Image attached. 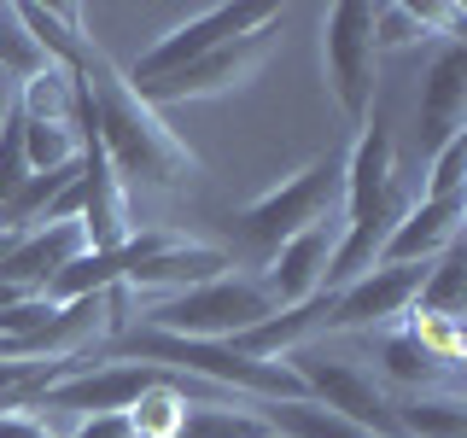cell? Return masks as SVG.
Here are the masks:
<instances>
[{"label":"cell","mask_w":467,"mask_h":438,"mask_svg":"<svg viewBox=\"0 0 467 438\" xmlns=\"http://www.w3.org/2000/svg\"><path fill=\"white\" fill-rule=\"evenodd\" d=\"M0 438H58V433H47V421L29 409H12V415H0Z\"/></svg>","instance_id":"d4e9b609"},{"label":"cell","mask_w":467,"mask_h":438,"mask_svg":"<svg viewBox=\"0 0 467 438\" xmlns=\"http://www.w3.org/2000/svg\"><path fill=\"white\" fill-rule=\"evenodd\" d=\"M77 82L88 94V111H94V146L106 152L111 175L123 187H187L199 182V158L187 152V141L164 123V111L146 106V99L129 88L123 65H111V53L88 36V47L77 65Z\"/></svg>","instance_id":"6da1fadb"},{"label":"cell","mask_w":467,"mask_h":438,"mask_svg":"<svg viewBox=\"0 0 467 438\" xmlns=\"http://www.w3.org/2000/svg\"><path fill=\"white\" fill-rule=\"evenodd\" d=\"M462 170H467V129L456 141H444L438 152L427 158V182H420L415 199H450V193H467L462 187Z\"/></svg>","instance_id":"ffe728a7"},{"label":"cell","mask_w":467,"mask_h":438,"mask_svg":"<svg viewBox=\"0 0 467 438\" xmlns=\"http://www.w3.org/2000/svg\"><path fill=\"white\" fill-rule=\"evenodd\" d=\"M374 357H379V374H386L398 391H456V369L438 362L432 350L403 328V321L374 339Z\"/></svg>","instance_id":"9a60e30c"},{"label":"cell","mask_w":467,"mask_h":438,"mask_svg":"<svg viewBox=\"0 0 467 438\" xmlns=\"http://www.w3.org/2000/svg\"><path fill=\"white\" fill-rule=\"evenodd\" d=\"M70 438H135V427H129V415H82Z\"/></svg>","instance_id":"cb8c5ba5"},{"label":"cell","mask_w":467,"mask_h":438,"mask_svg":"<svg viewBox=\"0 0 467 438\" xmlns=\"http://www.w3.org/2000/svg\"><path fill=\"white\" fill-rule=\"evenodd\" d=\"M18 240H24V234H6V228H0V263L12 257V245H18Z\"/></svg>","instance_id":"484cf974"},{"label":"cell","mask_w":467,"mask_h":438,"mask_svg":"<svg viewBox=\"0 0 467 438\" xmlns=\"http://www.w3.org/2000/svg\"><path fill=\"white\" fill-rule=\"evenodd\" d=\"M82 252H88L82 223H41V228H29L24 240L12 245V257L0 263V281L18 287L24 298H41V287H47L70 257H82Z\"/></svg>","instance_id":"5bb4252c"},{"label":"cell","mask_w":467,"mask_h":438,"mask_svg":"<svg viewBox=\"0 0 467 438\" xmlns=\"http://www.w3.org/2000/svg\"><path fill=\"white\" fill-rule=\"evenodd\" d=\"M427 263H374L368 275H357L350 287L327 292V316H321V339L333 333H386L398 328L415 304Z\"/></svg>","instance_id":"52a82bcc"},{"label":"cell","mask_w":467,"mask_h":438,"mask_svg":"<svg viewBox=\"0 0 467 438\" xmlns=\"http://www.w3.org/2000/svg\"><path fill=\"white\" fill-rule=\"evenodd\" d=\"M275 362H286L292 374H298L304 398H316L321 409H333V415H345L350 427L374 433V438H403L398 427V409H391V391L374 380V369H362L350 350H339L333 339H304L281 350Z\"/></svg>","instance_id":"3957f363"},{"label":"cell","mask_w":467,"mask_h":438,"mask_svg":"<svg viewBox=\"0 0 467 438\" xmlns=\"http://www.w3.org/2000/svg\"><path fill=\"white\" fill-rule=\"evenodd\" d=\"M462 292H467V257H462V245H450L444 257L427 263V281H420L409 316H450V321H462Z\"/></svg>","instance_id":"ac0fdd59"},{"label":"cell","mask_w":467,"mask_h":438,"mask_svg":"<svg viewBox=\"0 0 467 438\" xmlns=\"http://www.w3.org/2000/svg\"><path fill=\"white\" fill-rule=\"evenodd\" d=\"M29 175V158H24V129H18V111L6 106V117H0V211H6V199L24 187Z\"/></svg>","instance_id":"603a6c76"},{"label":"cell","mask_w":467,"mask_h":438,"mask_svg":"<svg viewBox=\"0 0 467 438\" xmlns=\"http://www.w3.org/2000/svg\"><path fill=\"white\" fill-rule=\"evenodd\" d=\"M432 29L420 24V12L409 6V0H379L374 6V41L379 47H415V41H427Z\"/></svg>","instance_id":"7402d4cb"},{"label":"cell","mask_w":467,"mask_h":438,"mask_svg":"<svg viewBox=\"0 0 467 438\" xmlns=\"http://www.w3.org/2000/svg\"><path fill=\"white\" fill-rule=\"evenodd\" d=\"M275 316V298L269 287L257 281V275H216V281L204 287H187L175 292V298H152L135 321L158 333H182V339H211V345H228L240 339V333L263 328V321Z\"/></svg>","instance_id":"277c9868"},{"label":"cell","mask_w":467,"mask_h":438,"mask_svg":"<svg viewBox=\"0 0 467 438\" xmlns=\"http://www.w3.org/2000/svg\"><path fill=\"white\" fill-rule=\"evenodd\" d=\"M462 129H467V41L444 36V47L432 53L427 77H420V158H432Z\"/></svg>","instance_id":"30bf717a"},{"label":"cell","mask_w":467,"mask_h":438,"mask_svg":"<svg viewBox=\"0 0 467 438\" xmlns=\"http://www.w3.org/2000/svg\"><path fill=\"white\" fill-rule=\"evenodd\" d=\"M275 29H252V36H234L223 47H211L204 58L193 65H182L175 77L152 82V88H135L146 106H182V99H211V94H228V88H240L252 70L263 65V53H269Z\"/></svg>","instance_id":"9c48e42d"},{"label":"cell","mask_w":467,"mask_h":438,"mask_svg":"<svg viewBox=\"0 0 467 438\" xmlns=\"http://www.w3.org/2000/svg\"><path fill=\"white\" fill-rule=\"evenodd\" d=\"M18 24L29 29V41L41 47L47 65H77L88 47V29H82V6H41V0H18Z\"/></svg>","instance_id":"2e32d148"},{"label":"cell","mask_w":467,"mask_h":438,"mask_svg":"<svg viewBox=\"0 0 467 438\" xmlns=\"http://www.w3.org/2000/svg\"><path fill=\"white\" fill-rule=\"evenodd\" d=\"M281 24V6H263V0H234V6H204L199 18L175 24L170 36H158L152 47H146L135 65H123L129 88H152L175 77L182 65H193V58H204L211 47H223V41L234 36H252V29H275Z\"/></svg>","instance_id":"8992f818"},{"label":"cell","mask_w":467,"mask_h":438,"mask_svg":"<svg viewBox=\"0 0 467 438\" xmlns=\"http://www.w3.org/2000/svg\"><path fill=\"white\" fill-rule=\"evenodd\" d=\"M391 409H398L403 438H467L462 391H398Z\"/></svg>","instance_id":"e0dca14e"},{"label":"cell","mask_w":467,"mask_h":438,"mask_svg":"<svg viewBox=\"0 0 467 438\" xmlns=\"http://www.w3.org/2000/svg\"><path fill=\"white\" fill-rule=\"evenodd\" d=\"M321 58H327V94L350 129L368 123L379 94V41H374V0H339L321 12Z\"/></svg>","instance_id":"5b68a950"},{"label":"cell","mask_w":467,"mask_h":438,"mask_svg":"<svg viewBox=\"0 0 467 438\" xmlns=\"http://www.w3.org/2000/svg\"><path fill=\"white\" fill-rule=\"evenodd\" d=\"M333 245H339V223H316V228L292 234V240L281 245V252L269 257V269H263L257 281L269 287L275 310H292V304L316 298V292H321V275H327V257H333Z\"/></svg>","instance_id":"8fae6325"},{"label":"cell","mask_w":467,"mask_h":438,"mask_svg":"<svg viewBox=\"0 0 467 438\" xmlns=\"http://www.w3.org/2000/svg\"><path fill=\"white\" fill-rule=\"evenodd\" d=\"M462 216H467V193L450 199H415L403 211V223L391 228V240L379 245V263H432L450 245H462Z\"/></svg>","instance_id":"7c38bea8"},{"label":"cell","mask_w":467,"mask_h":438,"mask_svg":"<svg viewBox=\"0 0 467 438\" xmlns=\"http://www.w3.org/2000/svg\"><path fill=\"white\" fill-rule=\"evenodd\" d=\"M339 193H345V152H321L304 170L281 175L269 193H257L234 216V228H240V240L269 263L292 234H304L316 223H333V216H339Z\"/></svg>","instance_id":"7a4b0ae2"},{"label":"cell","mask_w":467,"mask_h":438,"mask_svg":"<svg viewBox=\"0 0 467 438\" xmlns=\"http://www.w3.org/2000/svg\"><path fill=\"white\" fill-rule=\"evenodd\" d=\"M228 269H234V257H228V252H216V245L170 240L164 252H152V257H140V263H135V275L123 281V292H146V298H175V292L204 287V281H216V275H228Z\"/></svg>","instance_id":"4fadbf2b"},{"label":"cell","mask_w":467,"mask_h":438,"mask_svg":"<svg viewBox=\"0 0 467 438\" xmlns=\"http://www.w3.org/2000/svg\"><path fill=\"white\" fill-rule=\"evenodd\" d=\"M175 438H269V427L245 403H193Z\"/></svg>","instance_id":"d6986e66"},{"label":"cell","mask_w":467,"mask_h":438,"mask_svg":"<svg viewBox=\"0 0 467 438\" xmlns=\"http://www.w3.org/2000/svg\"><path fill=\"white\" fill-rule=\"evenodd\" d=\"M47 65L41 47L29 41V29L18 24V6H0V70L6 77H36V70Z\"/></svg>","instance_id":"44dd1931"},{"label":"cell","mask_w":467,"mask_h":438,"mask_svg":"<svg viewBox=\"0 0 467 438\" xmlns=\"http://www.w3.org/2000/svg\"><path fill=\"white\" fill-rule=\"evenodd\" d=\"M164 369L146 362H82V369L41 380L29 391V409H77V415H123L146 386H158Z\"/></svg>","instance_id":"ba28073f"}]
</instances>
